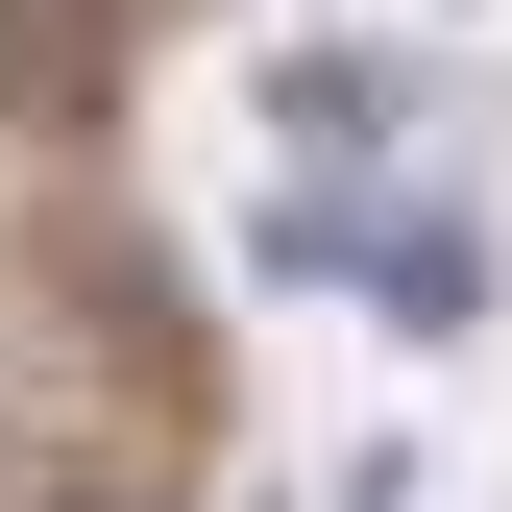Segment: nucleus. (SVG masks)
Masks as SVG:
<instances>
[{"instance_id":"f257e3e1","label":"nucleus","mask_w":512,"mask_h":512,"mask_svg":"<svg viewBox=\"0 0 512 512\" xmlns=\"http://www.w3.org/2000/svg\"><path fill=\"white\" fill-rule=\"evenodd\" d=\"M391 147H415L391 49H293V196H342V171H391Z\"/></svg>"},{"instance_id":"f03ea898","label":"nucleus","mask_w":512,"mask_h":512,"mask_svg":"<svg viewBox=\"0 0 512 512\" xmlns=\"http://www.w3.org/2000/svg\"><path fill=\"white\" fill-rule=\"evenodd\" d=\"M98 98H122V0H0V122H49V147H74Z\"/></svg>"}]
</instances>
